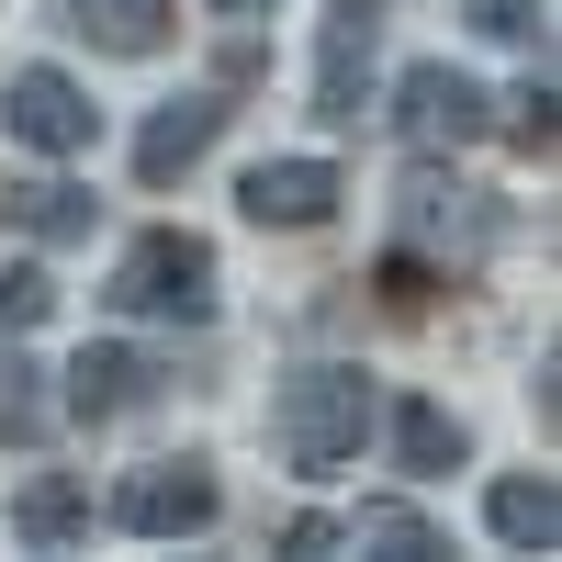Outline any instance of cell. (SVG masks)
I'll return each instance as SVG.
<instances>
[{"label":"cell","mask_w":562,"mask_h":562,"mask_svg":"<svg viewBox=\"0 0 562 562\" xmlns=\"http://www.w3.org/2000/svg\"><path fill=\"white\" fill-rule=\"evenodd\" d=\"M360 428H371V383L338 371V360H315V371H293V383L270 394V450L293 461V473H338L360 450Z\"/></svg>","instance_id":"6da1fadb"},{"label":"cell","mask_w":562,"mask_h":562,"mask_svg":"<svg viewBox=\"0 0 562 562\" xmlns=\"http://www.w3.org/2000/svg\"><path fill=\"white\" fill-rule=\"evenodd\" d=\"M113 315H147V326H203L214 315V248L180 237V225H158V237H135L102 281Z\"/></svg>","instance_id":"7a4b0ae2"},{"label":"cell","mask_w":562,"mask_h":562,"mask_svg":"<svg viewBox=\"0 0 562 562\" xmlns=\"http://www.w3.org/2000/svg\"><path fill=\"white\" fill-rule=\"evenodd\" d=\"M394 124H405V147H473V135L495 124V102H484V79H473V68L416 57V68L394 79Z\"/></svg>","instance_id":"3957f363"},{"label":"cell","mask_w":562,"mask_h":562,"mask_svg":"<svg viewBox=\"0 0 562 562\" xmlns=\"http://www.w3.org/2000/svg\"><path fill=\"white\" fill-rule=\"evenodd\" d=\"M214 506H225L214 461H147V473H124L113 518H124L135 540H192V529H214Z\"/></svg>","instance_id":"277c9868"},{"label":"cell","mask_w":562,"mask_h":562,"mask_svg":"<svg viewBox=\"0 0 562 562\" xmlns=\"http://www.w3.org/2000/svg\"><path fill=\"white\" fill-rule=\"evenodd\" d=\"M0 124H12L23 147H45V158H79L90 135H102L90 90H79V79H57V68H12V90H0Z\"/></svg>","instance_id":"5b68a950"},{"label":"cell","mask_w":562,"mask_h":562,"mask_svg":"<svg viewBox=\"0 0 562 562\" xmlns=\"http://www.w3.org/2000/svg\"><path fill=\"white\" fill-rule=\"evenodd\" d=\"M371 45H383V12H371V0H338V12H326V57H315V113L326 124H360Z\"/></svg>","instance_id":"8992f818"},{"label":"cell","mask_w":562,"mask_h":562,"mask_svg":"<svg viewBox=\"0 0 562 562\" xmlns=\"http://www.w3.org/2000/svg\"><path fill=\"white\" fill-rule=\"evenodd\" d=\"M214 135H225V102H214V90H180V102H158L147 135H135V180H147V192H169V180L192 169Z\"/></svg>","instance_id":"52a82bcc"},{"label":"cell","mask_w":562,"mask_h":562,"mask_svg":"<svg viewBox=\"0 0 562 562\" xmlns=\"http://www.w3.org/2000/svg\"><path fill=\"white\" fill-rule=\"evenodd\" d=\"M135 405H158V360L147 349H79L68 360V416L79 428H113Z\"/></svg>","instance_id":"ba28073f"},{"label":"cell","mask_w":562,"mask_h":562,"mask_svg":"<svg viewBox=\"0 0 562 562\" xmlns=\"http://www.w3.org/2000/svg\"><path fill=\"white\" fill-rule=\"evenodd\" d=\"M237 203L259 225H326V214H338V169H326V158H259Z\"/></svg>","instance_id":"9c48e42d"},{"label":"cell","mask_w":562,"mask_h":562,"mask_svg":"<svg viewBox=\"0 0 562 562\" xmlns=\"http://www.w3.org/2000/svg\"><path fill=\"white\" fill-rule=\"evenodd\" d=\"M68 23L102 45V57H158L169 45V0H68Z\"/></svg>","instance_id":"30bf717a"},{"label":"cell","mask_w":562,"mask_h":562,"mask_svg":"<svg viewBox=\"0 0 562 562\" xmlns=\"http://www.w3.org/2000/svg\"><path fill=\"white\" fill-rule=\"evenodd\" d=\"M484 518H495V540H506V551H551V540H562V506H551V473H540V484H529V473H506V484L484 495Z\"/></svg>","instance_id":"8fae6325"},{"label":"cell","mask_w":562,"mask_h":562,"mask_svg":"<svg viewBox=\"0 0 562 562\" xmlns=\"http://www.w3.org/2000/svg\"><path fill=\"white\" fill-rule=\"evenodd\" d=\"M405 225H416V237H461V259H484V248H495L484 192H439V180H416V192H405Z\"/></svg>","instance_id":"7c38bea8"},{"label":"cell","mask_w":562,"mask_h":562,"mask_svg":"<svg viewBox=\"0 0 562 562\" xmlns=\"http://www.w3.org/2000/svg\"><path fill=\"white\" fill-rule=\"evenodd\" d=\"M0 214L34 225V237H90V214H102V203H90L79 180H23V192H0Z\"/></svg>","instance_id":"4fadbf2b"},{"label":"cell","mask_w":562,"mask_h":562,"mask_svg":"<svg viewBox=\"0 0 562 562\" xmlns=\"http://www.w3.org/2000/svg\"><path fill=\"white\" fill-rule=\"evenodd\" d=\"M394 450H405V473H450V461H461V416L428 405V394L394 405Z\"/></svg>","instance_id":"5bb4252c"},{"label":"cell","mask_w":562,"mask_h":562,"mask_svg":"<svg viewBox=\"0 0 562 562\" xmlns=\"http://www.w3.org/2000/svg\"><path fill=\"white\" fill-rule=\"evenodd\" d=\"M360 562H450V540L416 518V506H371L360 518Z\"/></svg>","instance_id":"9a60e30c"},{"label":"cell","mask_w":562,"mask_h":562,"mask_svg":"<svg viewBox=\"0 0 562 562\" xmlns=\"http://www.w3.org/2000/svg\"><path fill=\"white\" fill-rule=\"evenodd\" d=\"M12 529H23L34 551H57V540H79V529H90V495H79V484H23Z\"/></svg>","instance_id":"2e32d148"},{"label":"cell","mask_w":562,"mask_h":562,"mask_svg":"<svg viewBox=\"0 0 562 562\" xmlns=\"http://www.w3.org/2000/svg\"><path fill=\"white\" fill-rule=\"evenodd\" d=\"M461 23H473L484 45H529L551 23V0H461Z\"/></svg>","instance_id":"e0dca14e"},{"label":"cell","mask_w":562,"mask_h":562,"mask_svg":"<svg viewBox=\"0 0 562 562\" xmlns=\"http://www.w3.org/2000/svg\"><path fill=\"white\" fill-rule=\"evenodd\" d=\"M57 315V281L45 270H0V326H45Z\"/></svg>","instance_id":"ac0fdd59"},{"label":"cell","mask_w":562,"mask_h":562,"mask_svg":"<svg viewBox=\"0 0 562 562\" xmlns=\"http://www.w3.org/2000/svg\"><path fill=\"white\" fill-rule=\"evenodd\" d=\"M270 562H338V518H293Z\"/></svg>","instance_id":"d6986e66"},{"label":"cell","mask_w":562,"mask_h":562,"mask_svg":"<svg viewBox=\"0 0 562 562\" xmlns=\"http://www.w3.org/2000/svg\"><path fill=\"white\" fill-rule=\"evenodd\" d=\"M518 147H551V79L518 90Z\"/></svg>","instance_id":"ffe728a7"},{"label":"cell","mask_w":562,"mask_h":562,"mask_svg":"<svg viewBox=\"0 0 562 562\" xmlns=\"http://www.w3.org/2000/svg\"><path fill=\"white\" fill-rule=\"evenodd\" d=\"M214 12H237V23H259V12H281V0H214Z\"/></svg>","instance_id":"44dd1931"}]
</instances>
